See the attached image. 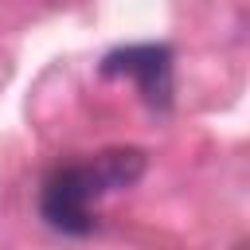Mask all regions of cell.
I'll return each mask as SVG.
<instances>
[{"label": "cell", "mask_w": 250, "mask_h": 250, "mask_svg": "<svg viewBox=\"0 0 250 250\" xmlns=\"http://www.w3.org/2000/svg\"><path fill=\"white\" fill-rule=\"evenodd\" d=\"M141 172H145L141 148H113L94 160L62 164L47 176L39 191V211L62 234H90L98 227V199L133 188Z\"/></svg>", "instance_id": "1"}, {"label": "cell", "mask_w": 250, "mask_h": 250, "mask_svg": "<svg viewBox=\"0 0 250 250\" xmlns=\"http://www.w3.org/2000/svg\"><path fill=\"white\" fill-rule=\"evenodd\" d=\"M102 74L105 78H129L152 109L172 105V51L164 43L117 47L102 59Z\"/></svg>", "instance_id": "2"}]
</instances>
